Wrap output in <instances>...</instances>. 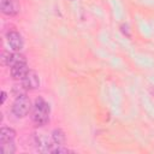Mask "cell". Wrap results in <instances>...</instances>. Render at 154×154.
<instances>
[{
	"instance_id": "obj_1",
	"label": "cell",
	"mask_w": 154,
	"mask_h": 154,
	"mask_svg": "<svg viewBox=\"0 0 154 154\" xmlns=\"http://www.w3.org/2000/svg\"><path fill=\"white\" fill-rule=\"evenodd\" d=\"M51 107L42 97H37L31 109V119L36 126H43L49 122Z\"/></svg>"
},
{
	"instance_id": "obj_2",
	"label": "cell",
	"mask_w": 154,
	"mask_h": 154,
	"mask_svg": "<svg viewBox=\"0 0 154 154\" xmlns=\"http://www.w3.org/2000/svg\"><path fill=\"white\" fill-rule=\"evenodd\" d=\"M30 108H31V105H30V100L26 96V94H22V95L16 96V100L12 105V113L17 118L25 117L29 113Z\"/></svg>"
},
{
	"instance_id": "obj_3",
	"label": "cell",
	"mask_w": 154,
	"mask_h": 154,
	"mask_svg": "<svg viewBox=\"0 0 154 154\" xmlns=\"http://www.w3.org/2000/svg\"><path fill=\"white\" fill-rule=\"evenodd\" d=\"M22 85L24 87L25 90H34L36 88L40 87V78H38V75L32 71V70H29L28 73L25 75V77L22 79Z\"/></svg>"
},
{
	"instance_id": "obj_4",
	"label": "cell",
	"mask_w": 154,
	"mask_h": 154,
	"mask_svg": "<svg viewBox=\"0 0 154 154\" xmlns=\"http://www.w3.org/2000/svg\"><path fill=\"white\" fill-rule=\"evenodd\" d=\"M0 7L1 12L6 16H16L20 10L18 0H1Z\"/></svg>"
},
{
	"instance_id": "obj_5",
	"label": "cell",
	"mask_w": 154,
	"mask_h": 154,
	"mask_svg": "<svg viewBox=\"0 0 154 154\" xmlns=\"http://www.w3.org/2000/svg\"><path fill=\"white\" fill-rule=\"evenodd\" d=\"M2 61H4L5 65L12 67L14 65H18V64H22V63H26V59L20 53H4L2 54Z\"/></svg>"
},
{
	"instance_id": "obj_6",
	"label": "cell",
	"mask_w": 154,
	"mask_h": 154,
	"mask_svg": "<svg viewBox=\"0 0 154 154\" xmlns=\"http://www.w3.org/2000/svg\"><path fill=\"white\" fill-rule=\"evenodd\" d=\"M6 38H7V42H8V45L11 46V48L13 51H20L23 48V45L24 43H23V38H22V36H20L19 32L13 31V30L7 31Z\"/></svg>"
},
{
	"instance_id": "obj_7",
	"label": "cell",
	"mask_w": 154,
	"mask_h": 154,
	"mask_svg": "<svg viewBox=\"0 0 154 154\" xmlns=\"http://www.w3.org/2000/svg\"><path fill=\"white\" fill-rule=\"evenodd\" d=\"M29 71V67L26 65V63H22V64H18V65H14L11 67V76L14 78V79H23L25 77V75L28 73Z\"/></svg>"
},
{
	"instance_id": "obj_8",
	"label": "cell",
	"mask_w": 154,
	"mask_h": 154,
	"mask_svg": "<svg viewBox=\"0 0 154 154\" xmlns=\"http://www.w3.org/2000/svg\"><path fill=\"white\" fill-rule=\"evenodd\" d=\"M16 137V131L11 128H1L0 130V142L5 141H13Z\"/></svg>"
},
{
	"instance_id": "obj_9",
	"label": "cell",
	"mask_w": 154,
	"mask_h": 154,
	"mask_svg": "<svg viewBox=\"0 0 154 154\" xmlns=\"http://www.w3.org/2000/svg\"><path fill=\"white\" fill-rule=\"evenodd\" d=\"M52 138H53V142L55 144H64L65 140H66V136H65V134L61 129H54L53 132H52Z\"/></svg>"
},
{
	"instance_id": "obj_10",
	"label": "cell",
	"mask_w": 154,
	"mask_h": 154,
	"mask_svg": "<svg viewBox=\"0 0 154 154\" xmlns=\"http://www.w3.org/2000/svg\"><path fill=\"white\" fill-rule=\"evenodd\" d=\"M0 150L2 154H13L16 152V146H14L13 141L0 142Z\"/></svg>"
},
{
	"instance_id": "obj_11",
	"label": "cell",
	"mask_w": 154,
	"mask_h": 154,
	"mask_svg": "<svg viewBox=\"0 0 154 154\" xmlns=\"http://www.w3.org/2000/svg\"><path fill=\"white\" fill-rule=\"evenodd\" d=\"M128 29H129V26H128L126 24H125V25H122V31H123L124 34L126 32V36H128V37H130V34L128 32Z\"/></svg>"
},
{
	"instance_id": "obj_12",
	"label": "cell",
	"mask_w": 154,
	"mask_h": 154,
	"mask_svg": "<svg viewBox=\"0 0 154 154\" xmlns=\"http://www.w3.org/2000/svg\"><path fill=\"white\" fill-rule=\"evenodd\" d=\"M5 100H6V93H5V91H2V93H1V102L4 103V102H5Z\"/></svg>"
},
{
	"instance_id": "obj_13",
	"label": "cell",
	"mask_w": 154,
	"mask_h": 154,
	"mask_svg": "<svg viewBox=\"0 0 154 154\" xmlns=\"http://www.w3.org/2000/svg\"><path fill=\"white\" fill-rule=\"evenodd\" d=\"M71 1H73V0H71Z\"/></svg>"
}]
</instances>
